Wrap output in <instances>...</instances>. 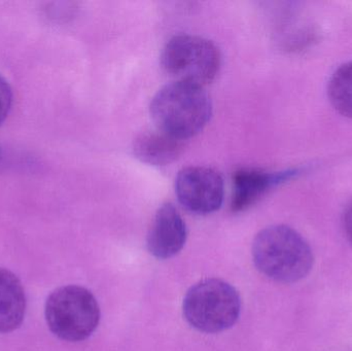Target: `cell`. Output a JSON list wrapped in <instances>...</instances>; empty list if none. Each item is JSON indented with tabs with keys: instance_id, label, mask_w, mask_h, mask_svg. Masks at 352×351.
Returning a JSON list of instances; mask_svg holds the SVG:
<instances>
[{
	"instance_id": "10",
	"label": "cell",
	"mask_w": 352,
	"mask_h": 351,
	"mask_svg": "<svg viewBox=\"0 0 352 351\" xmlns=\"http://www.w3.org/2000/svg\"><path fill=\"white\" fill-rule=\"evenodd\" d=\"M184 150V141L164 132H146L134 141V155L138 160L153 166L175 162Z\"/></svg>"
},
{
	"instance_id": "3",
	"label": "cell",
	"mask_w": 352,
	"mask_h": 351,
	"mask_svg": "<svg viewBox=\"0 0 352 351\" xmlns=\"http://www.w3.org/2000/svg\"><path fill=\"white\" fill-rule=\"evenodd\" d=\"M186 321L198 331L214 334L235 325L241 311L237 291L223 280L211 278L198 282L184 300Z\"/></svg>"
},
{
	"instance_id": "9",
	"label": "cell",
	"mask_w": 352,
	"mask_h": 351,
	"mask_svg": "<svg viewBox=\"0 0 352 351\" xmlns=\"http://www.w3.org/2000/svg\"><path fill=\"white\" fill-rule=\"evenodd\" d=\"M26 297L20 280L0 268V333H10L24 321Z\"/></svg>"
},
{
	"instance_id": "12",
	"label": "cell",
	"mask_w": 352,
	"mask_h": 351,
	"mask_svg": "<svg viewBox=\"0 0 352 351\" xmlns=\"http://www.w3.org/2000/svg\"><path fill=\"white\" fill-rule=\"evenodd\" d=\"M12 102V92L10 84L0 76V125L6 121Z\"/></svg>"
},
{
	"instance_id": "4",
	"label": "cell",
	"mask_w": 352,
	"mask_h": 351,
	"mask_svg": "<svg viewBox=\"0 0 352 351\" xmlns=\"http://www.w3.org/2000/svg\"><path fill=\"white\" fill-rule=\"evenodd\" d=\"M45 315L54 335L65 341L80 342L88 339L98 327L100 308L90 291L66 286L50 295Z\"/></svg>"
},
{
	"instance_id": "11",
	"label": "cell",
	"mask_w": 352,
	"mask_h": 351,
	"mask_svg": "<svg viewBox=\"0 0 352 351\" xmlns=\"http://www.w3.org/2000/svg\"><path fill=\"white\" fill-rule=\"evenodd\" d=\"M328 95L334 109L352 119V61L343 64L331 76Z\"/></svg>"
},
{
	"instance_id": "2",
	"label": "cell",
	"mask_w": 352,
	"mask_h": 351,
	"mask_svg": "<svg viewBox=\"0 0 352 351\" xmlns=\"http://www.w3.org/2000/svg\"><path fill=\"white\" fill-rule=\"evenodd\" d=\"M151 115L159 131L184 141L210 121L212 103L203 87L173 82L155 95Z\"/></svg>"
},
{
	"instance_id": "7",
	"label": "cell",
	"mask_w": 352,
	"mask_h": 351,
	"mask_svg": "<svg viewBox=\"0 0 352 351\" xmlns=\"http://www.w3.org/2000/svg\"><path fill=\"white\" fill-rule=\"evenodd\" d=\"M186 226L175 206L165 203L159 208L148 235V249L155 258L175 257L186 241Z\"/></svg>"
},
{
	"instance_id": "5",
	"label": "cell",
	"mask_w": 352,
	"mask_h": 351,
	"mask_svg": "<svg viewBox=\"0 0 352 351\" xmlns=\"http://www.w3.org/2000/svg\"><path fill=\"white\" fill-rule=\"evenodd\" d=\"M161 64L175 82L203 87L217 76L221 54L208 39L196 35H176L165 45Z\"/></svg>"
},
{
	"instance_id": "13",
	"label": "cell",
	"mask_w": 352,
	"mask_h": 351,
	"mask_svg": "<svg viewBox=\"0 0 352 351\" xmlns=\"http://www.w3.org/2000/svg\"><path fill=\"white\" fill-rule=\"evenodd\" d=\"M342 228L347 240L352 245V202L343 212Z\"/></svg>"
},
{
	"instance_id": "8",
	"label": "cell",
	"mask_w": 352,
	"mask_h": 351,
	"mask_svg": "<svg viewBox=\"0 0 352 351\" xmlns=\"http://www.w3.org/2000/svg\"><path fill=\"white\" fill-rule=\"evenodd\" d=\"M293 175V172H266L241 169L234 174L232 210L243 212L256 204L269 190Z\"/></svg>"
},
{
	"instance_id": "1",
	"label": "cell",
	"mask_w": 352,
	"mask_h": 351,
	"mask_svg": "<svg viewBox=\"0 0 352 351\" xmlns=\"http://www.w3.org/2000/svg\"><path fill=\"white\" fill-rule=\"evenodd\" d=\"M252 259L265 276L283 284L303 280L314 264V253L307 241L285 225L268 227L256 235Z\"/></svg>"
},
{
	"instance_id": "6",
	"label": "cell",
	"mask_w": 352,
	"mask_h": 351,
	"mask_svg": "<svg viewBox=\"0 0 352 351\" xmlns=\"http://www.w3.org/2000/svg\"><path fill=\"white\" fill-rule=\"evenodd\" d=\"M178 201L192 214H212L221 208L225 197V183L219 172L207 167H186L175 179Z\"/></svg>"
}]
</instances>
